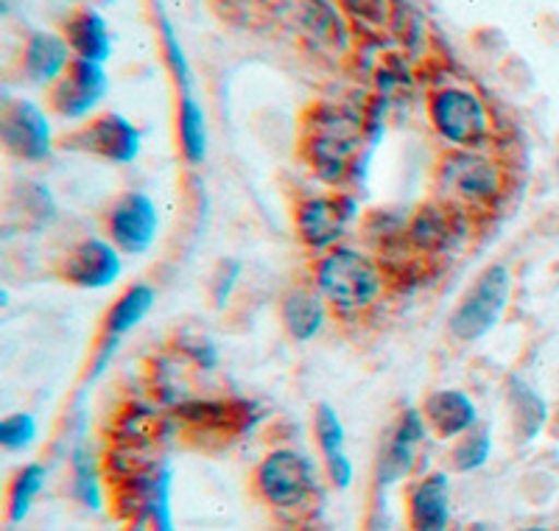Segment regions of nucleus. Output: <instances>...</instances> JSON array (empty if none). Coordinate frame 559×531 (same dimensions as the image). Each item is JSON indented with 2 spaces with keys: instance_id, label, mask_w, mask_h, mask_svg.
<instances>
[{
  "instance_id": "f257e3e1",
  "label": "nucleus",
  "mask_w": 559,
  "mask_h": 531,
  "mask_svg": "<svg viewBox=\"0 0 559 531\" xmlns=\"http://www.w3.org/2000/svg\"><path fill=\"white\" fill-rule=\"evenodd\" d=\"M364 138L361 115L336 104H317L306 115L302 154L322 182L342 185L356 165Z\"/></svg>"
},
{
  "instance_id": "f03ea898",
  "label": "nucleus",
  "mask_w": 559,
  "mask_h": 531,
  "mask_svg": "<svg viewBox=\"0 0 559 531\" xmlns=\"http://www.w3.org/2000/svg\"><path fill=\"white\" fill-rule=\"evenodd\" d=\"M313 283L331 310L347 319L367 314L383 294V272L378 260L342 244L319 255Z\"/></svg>"
},
{
  "instance_id": "7ed1b4c3",
  "label": "nucleus",
  "mask_w": 559,
  "mask_h": 531,
  "mask_svg": "<svg viewBox=\"0 0 559 531\" xmlns=\"http://www.w3.org/2000/svg\"><path fill=\"white\" fill-rule=\"evenodd\" d=\"M437 193L459 210L492 208L503 197V168L489 154L453 149L437 165Z\"/></svg>"
},
{
  "instance_id": "20e7f679",
  "label": "nucleus",
  "mask_w": 559,
  "mask_h": 531,
  "mask_svg": "<svg viewBox=\"0 0 559 531\" xmlns=\"http://www.w3.org/2000/svg\"><path fill=\"white\" fill-rule=\"evenodd\" d=\"M509 299H512V272L503 263L487 266L453 308L448 319V335L459 344L481 342L484 335L498 328Z\"/></svg>"
},
{
  "instance_id": "39448f33",
  "label": "nucleus",
  "mask_w": 559,
  "mask_h": 531,
  "mask_svg": "<svg viewBox=\"0 0 559 531\" xmlns=\"http://www.w3.org/2000/svg\"><path fill=\"white\" fill-rule=\"evenodd\" d=\"M428 118L439 138L453 149L481 152L492 138V115L473 87L445 84L428 95Z\"/></svg>"
},
{
  "instance_id": "423d86ee",
  "label": "nucleus",
  "mask_w": 559,
  "mask_h": 531,
  "mask_svg": "<svg viewBox=\"0 0 559 531\" xmlns=\"http://www.w3.org/2000/svg\"><path fill=\"white\" fill-rule=\"evenodd\" d=\"M254 487L277 509H297L317 493V470L299 450H272L254 473Z\"/></svg>"
},
{
  "instance_id": "0eeeda50",
  "label": "nucleus",
  "mask_w": 559,
  "mask_h": 531,
  "mask_svg": "<svg viewBox=\"0 0 559 531\" xmlns=\"http://www.w3.org/2000/svg\"><path fill=\"white\" fill-rule=\"evenodd\" d=\"M0 140L14 160L45 163L53 152L51 120L39 104L28 98H9L0 109Z\"/></svg>"
},
{
  "instance_id": "6e6552de",
  "label": "nucleus",
  "mask_w": 559,
  "mask_h": 531,
  "mask_svg": "<svg viewBox=\"0 0 559 531\" xmlns=\"http://www.w3.org/2000/svg\"><path fill=\"white\" fill-rule=\"evenodd\" d=\"M358 202L347 193L336 197H311L302 199L294 210V224H297L299 240L313 252H328L338 247L349 224L356 222Z\"/></svg>"
},
{
  "instance_id": "1a4fd4ad",
  "label": "nucleus",
  "mask_w": 559,
  "mask_h": 531,
  "mask_svg": "<svg viewBox=\"0 0 559 531\" xmlns=\"http://www.w3.org/2000/svg\"><path fill=\"white\" fill-rule=\"evenodd\" d=\"M79 154H93L112 165L134 163L140 154V129L121 113H98L82 129L62 140Z\"/></svg>"
},
{
  "instance_id": "9d476101",
  "label": "nucleus",
  "mask_w": 559,
  "mask_h": 531,
  "mask_svg": "<svg viewBox=\"0 0 559 531\" xmlns=\"http://www.w3.org/2000/svg\"><path fill=\"white\" fill-rule=\"evenodd\" d=\"M121 249L112 240L82 238L59 260V280L82 292H102L118 283L123 272Z\"/></svg>"
},
{
  "instance_id": "9b49d317",
  "label": "nucleus",
  "mask_w": 559,
  "mask_h": 531,
  "mask_svg": "<svg viewBox=\"0 0 559 531\" xmlns=\"http://www.w3.org/2000/svg\"><path fill=\"white\" fill-rule=\"evenodd\" d=\"M109 240L121 249L123 255H143L152 249L154 238L159 233V210L152 197L146 193H123L115 199L112 208L107 210L104 219Z\"/></svg>"
},
{
  "instance_id": "f8f14e48",
  "label": "nucleus",
  "mask_w": 559,
  "mask_h": 531,
  "mask_svg": "<svg viewBox=\"0 0 559 531\" xmlns=\"http://www.w3.org/2000/svg\"><path fill=\"white\" fill-rule=\"evenodd\" d=\"M109 90L107 68L87 59H73L57 84L48 90V107L64 120L87 118Z\"/></svg>"
},
{
  "instance_id": "ddd939ff",
  "label": "nucleus",
  "mask_w": 559,
  "mask_h": 531,
  "mask_svg": "<svg viewBox=\"0 0 559 531\" xmlns=\"http://www.w3.org/2000/svg\"><path fill=\"white\" fill-rule=\"evenodd\" d=\"M154 303H157V292H154L148 283H134L129 285L121 297L109 305L107 317L102 322V335H98V347H96V361H93V378L107 369V364L112 361L118 344L138 328L143 319L152 314Z\"/></svg>"
},
{
  "instance_id": "4468645a",
  "label": "nucleus",
  "mask_w": 559,
  "mask_h": 531,
  "mask_svg": "<svg viewBox=\"0 0 559 531\" xmlns=\"http://www.w3.org/2000/svg\"><path fill=\"white\" fill-rule=\"evenodd\" d=\"M464 240V210L445 202L423 204L408 224V244L426 255H445Z\"/></svg>"
},
{
  "instance_id": "2eb2a0df",
  "label": "nucleus",
  "mask_w": 559,
  "mask_h": 531,
  "mask_svg": "<svg viewBox=\"0 0 559 531\" xmlns=\"http://www.w3.org/2000/svg\"><path fill=\"white\" fill-rule=\"evenodd\" d=\"M426 430L428 423L419 409H406L401 414V420L394 423L392 434H389L386 445H383L381 459H378V484L381 487L397 484L414 468L417 448L426 439Z\"/></svg>"
},
{
  "instance_id": "dca6fc26",
  "label": "nucleus",
  "mask_w": 559,
  "mask_h": 531,
  "mask_svg": "<svg viewBox=\"0 0 559 531\" xmlns=\"http://www.w3.org/2000/svg\"><path fill=\"white\" fill-rule=\"evenodd\" d=\"M73 51H70L68 39L57 32H32L23 43V57H20V68L23 76L34 84V87L51 90L53 84L62 79L68 64L73 62Z\"/></svg>"
},
{
  "instance_id": "f3484780",
  "label": "nucleus",
  "mask_w": 559,
  "mask_h": 531,
  "mask_svg": "<svg viewBox=\"0 0 559 531\" xmlns=\"http://www.w3.org/2000/svg\"><path fill=\"white\" fill-rule=\"evenodd\" d=\"M428 428L439 439H459L478 425V409L462 389H437L419 405Z\"/></svg>"
},
{
  "instance_id": "a211bd4d",
  "label": "nucleus",
  "mask_w": 559,
  "mask_h": 531,
  "mask_svg": "<svg viewBox=\"0 0 559 531\" xmlns=\"http://www.w3.org/2000/svg\"><path fill=\"white\" fill-rule=\"evenodd\" d=\"M412 531H448L451 526V481L448 473H431L408 493Z\"/></svg>"
},
{
  "instance_id": "6ab92c4d",
  "label": "nucleus",
  "mask_w": 559,
  "mask_h": 531,
  "mask_svg": "<svg viewBox=\"0 0 559 531\" xmlns=\"http://www.w3.org/2000/svg\"><path fill=\"white\" fill-rule=\"evenodd\" d=\"M62 37L76 59L107 64L112 57V37L104 14L93 7H79L64 17Z\"/></svg>"
},
{
  "instance_id": "aec40b11",
  "label": "nucleus",
  "mask_w": 559,
  "mask_h": 531,
  "mask_svg": "<svg viewBox=\"0 0 559 531\" xmlns=\"http://www.w3.org/2000/svg\"><path fill=\"white\" fill-rule=\"evenodd\" d=\"M313 430H317L319 450L324 456V468L331 475L333 487L336 489H349L353 484V462H349L347 448V434H344V425L338 412L331 403H319L317 412H313Z\"/></svg>"
},
{
  "instance_id": "412c9836",
  "label": "nucleus",
  "mask_w": 559,
  "mask_h": 531,
  "mask_svg": "<svg viewBox=\"0 0 559 531\" xmlns=\"http://www.w3.org/2000/svg\"><path fill=\"white\" fill-rule=\"evenodd\" d=\"M331 305L317 288H292L280 303V319L294 342H311L322 333Z\"/></svg>"
},
{
  "instance_id": "4be33fe9",
  "label": "nucleus",
  "mask_w": 559,
  "mask_h": 531,
  "mask_svg": "<svg viewBox=\"0 0 559 531\" xmlns=\"http://www.w3.org/2000/svg\"><path fill=\"white\" fill-rule=\"evenodd\" d=\"M503 392H507L509 417H512V428H515L518 442L532 445L534 439L540 437L543 425H546L548 420L546 400H543V394L537 392L532 384H526L521 375H509Z\"/></svg>"
},
{
  "instance_id": "5701e85b",
  "label": "nucleus",
  "mask_w": 559,
  "mask_h": 531,
  "mask_svg": "<svg viewBox=\"0 0 559 531\" xmlns=\"http://www.w3.org/2000/svg\"><path fill=\"white\" fill-rule=\"evenodd\" d=\"M177 138L179 149H182L185 160L191 165L204 163L207 157V115H204L202 104L191 90H182L177 102Z\"/></svg>"
},
{
  "instance_id": "b1692460",
  "label": "nucleus",
  "mask_w": 559,
  "mask_h": 531,
  "mask_svg": "<svg viewBox=\"0 0 559 531\" xmlns=\"http://www.w3.org/2000/svg\"><path fill=\"white\" fill-rule=\"evenodd\" d=\"M489 453H492V430L478 423L476 428L456 439L451 450V464L459 473H473L487 464Z\"/></svg>"
},
{
  "instance_id": "393cba45",
  "label": "nucleus",
  "mask_w": 559,
  "mask_h": 531,
  "mask_svg": "<svg viewBox=\"0 0 559 531\" xmlns=\"http://www.w3.org/2000/svg\"><path fill=\"white\" fill-rule=\"evenodd\" d=\"M45 479H48V470L43 464H28L17 473L12 489H9V520L20 523L26 518L28 509H32L34 498L39 495V489L45 487Z\"/></svg>"
},
{
  "instance_id": "a878e982",
  "label": "nucleus",
  "mask_w": 559,
  "mask_h": 531,
  "mask_svg": "<svg viewBox=\"0 0 559 531\" xmlns=\"http://www.w3.org/2000/svg\"><path fill=\"white\" fill-rule=\"evenodd\" d=\"M73 493H76V498L82 500L87 509H93V512H98L104 506L96 468H93V459H90V453L84 450L82 442L73 450Z\"/></svg>"
},
{
  "instance_id": "bb28decb",
  "label": "nucleus",
  "mask_w": 559,
  "mask_h": 531,
  "mask_svg": "<svg viewBox=\"0 0 559 531\" xmlns=\"http://www.w3.org/2000/svg\"><path fill=\"white\" fill-rule=\"evenodd\" d=\"M148 515H152L154 531H177L171 512V470H163L148 487Z\"/></svg>"
},
{
  "instance_id": "cd10ccee",
  "label": "nucleus",
  "mask_w": 559,
  "mask_h": 531,
  "mask_svg": "<svg viewBox=\"0 0 559 531\" xmlns=\"http://www.w3.org/2000/svg\"><path fill=\"white\" fill-rule=\"evenodd\" d=\"M37 434V420L26 412L7 414V417L0 420V445L7 450H12V453L14 450H26L28 445H34Z\"/></svg>"
},
{
  "instance_id": "c85d7f7f",
  "label": "nucleus",
  "mask_w": 559,
  "mask_h": 531,
  "mask_svg": "<svg viewBox=\"0 0 559 531\" xmlns=\"http://www.w3.org/2000/svg\"><path fill=\"white\" fill-rule=\"evenodd\" d=\"M177 344L179 353H182L185 358L197 361L202 369H213L218 364V350L216 344L210 342L207 335H182V339H177Z\"/></svg>"
},
{
  "instance_id": "c756f323",
  "label": "nucleus",
  "mask_w": 559,
  "mask_h": 531,
  "mask_svg": "<svg viewBox=\"0 0 559 531\" xmlns=\"http://www.w3.org/2000/svg\"><path fill=\"white\" fill-rule=\"evenodd\" d=\"M344 9L356 20H364V23H386L389 20V0H338Z\"/></svg>"
},
{
  "instance_id": "7c9ffc66",
  "label": "nucleus",
  "mask_w": 559,
  "mask_h": 531,
  "mask_svg": "<svg viewBox=\"0 0 559 531\" xmlns=\"http://www.w3.org/2000/svg\"><path fill=\"white\" fill-rule=\"evenodd\" d=\"M238 278H241V266L222 263V269H218L216 274V283H213V299H216L218 308H224V303H227L229 294H233V285L238 283Z\"/></svg>"
},
{
  "instance_id": "2f4dec72",
  "label": "nucleus",
  "mask_w": 559,
  "mask_h": 531,
  "mask_svg": "<svg viewBox=\"0 0 559 531\" xmlns=\"http://www.w3.org/2000/svg\"><path fill=\"white\" fill-rule=\"evenodd\" d=\"M464 531H489V526L487 523H471Z\"/></svg>"
},
{
  "instance_id": "473e14b6",
  "label": "nucleus",
  "mask_w": 559,
  "mask_h": 531,
  "mask_svg": "<svg viewBox=\"0 0 559 531\" xmlns=\"http://www.w3.org/2000/svg\"><path fill=\"white\" fill-rule=\"evenodd\" d=\"M526 531H548V529H526Z\"/></svg>"
}]
</instances>
